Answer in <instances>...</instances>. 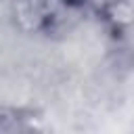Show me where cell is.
<instances>
[{
    "instance_id": "obj_1",
    "label": "cell",
    "mask_w": 134,
    "mask_h": 134,
    "mask_svg": "<svg viewBox=\"0 0 134 134\" xmlns=\"http://www.w3.org/2000/svg\"><path fill=\"white\" fill-rule=\"evenodd\" d=\"M15 6L25 29L54 34L75 17L77 0H15Z\"/></svg>"
}]
</instances>
